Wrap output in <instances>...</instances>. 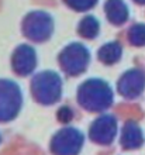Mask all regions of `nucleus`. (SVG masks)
Wrapping results in <instances>:
<instances>
[{"label": "nucleus", "instance_id": "1", "mask_svg": "<svg viewBox=\"0 0 145 155\" xmlns=\"http://www.w3.org/2000/svg\"><path fill=\"white\" fill-rule=\"evenodd\" d=\"M76 100L82 109L90 113H103L114 102V92L111 86L100 78L86 79L79 85Z\"/></svg>", "mask_w": 145, "mask_h": 155}, {"label": "nucleus", "instance_id": "2", "mask_svg": "<svg viewBox=\"0 0 145 155\" xmlns=\"http://www.w3.org/2000/svg\"><path fill=\"white\" fill-rule=\"evenodd\" d=\"M62 79L58 72L42 71L32 76L31 79V94L37 103L42 106H52L62 97Z\"/></svg>", "mask_w": 145, "mask_h": 155}, {"label": "nucleus", "instance_id": "3", "mask_svg": "<svg viewBox=\"0 0 145 155\" xmlns=\"http://www.w3.org/2000/svg\"><path fill=\"white\" fill-rule=\"evenodd\" d=\"M55 23L52 16L44 10H34L25 14L21 21V33L32 42L41 44L52 37Z\"/></svg>", "mask_w": 145, "mask_h": 155}, {"label": "nucleus", "instance_id": "4", "mask_svg": "<svg viewBox=\"0 0 145 155\" xmlns=\"http://www.w3.org/2000/svg\"><path fill=\"white\" fill-rule=\"evenodd\" d=\"M58 62L68 76H79L90 64V51L82 42H71L59 52Z\"/></svg>", "mask_w": 145, "mask_h": 155}, {"label": "nucleus", "instance_id": "5", "mask_svg": "<svg viewBox=\"0 0 145 155\" xmlns=\"http://www.w3.org/2000/svg\"><path fill=\"white\" fill-rule=\"evenodd\" d=\"M23 102L20 85L12 79H0V123L14 120L23 109Z\"/></svg>", "mask_w": 145, "mask_h": 155}, {"label": "nucleus", "instance_id": "6", "mask_svg": "<svg viewBox=\"0 0 145 155\" xmlns=\"http://www.w3.org/2000/svg\"><path fill=\"white\" fill-rule=\"evenodd\" d=\"M83 145V134L75 127H64L52 137L51 150L55 155H76Z\"/></svg>", "mask_w": 145, "mask_h": 155}, {"label": "nucleus", "instance_id": "7", "mask_svg": "<svg viewBox=\"0 0 145 155\" xmlns=\"http://www.w3.org/2000/svg\"><path fill=\"white\" fill-rule=\"evenodd\" d=\"M145 89V72L138 68L125 71L117 82V92L124 99L134 100L140 97Z\"/></svg>", "mask_w": 145, "mask_h": 155}, {"label": "nucleus", "instance_id": "8", "mask_svg": "<svg viewBox=\"0 0 145 155\" xmlns=\"http://www.w3.org/2000/svg\"><path fill=\"white\" fill-rule=\"evenodd\" d=\"M12 69L18 76H28L37 68V51L28 44H20L12 54Z\"/></svg>", "mask_w": 145, "mask_h": 155}, {"label": "nucleus", "instance_id": "9", "mask_svg": "<svg viewBox=\"0 0 145 155\" xmlns=\"http://www.w3.org/2000/svg\"><path fill=\"white\" fill-rule=\"evenodd\" d=\"M117 134V118L113 114H100L89 127V137L92 141L101 145L113 143Z\"/></svg>", "mask_w": 145, "mask_h": 155}, {"label": "nucleus", "instance_id": "10", "mask_svg": "<svg viewBox=\"0 0 145 155\" xmlns=\"http://www.w3.org/2000/svg\"><path fill=\"white\" fill-rule=\"evenodd\" d=\"M104 14L113 25H123L128 21L130 10L124 0H106Z\"/></svg>", "mask_w": 145, "mask_h": 155}, {"label": "nucleus", "instance_id": "11", "mask_svg": "<svg viewBox=\"0 0 145 155\" xmlns=\"http://www.w3.org/2000/svg\"><path fill=\"white\" fill-rule=\"evenodd\" d=\"M142 143H144V134L141 127L138 126L137 121L128 120L121 130V145L127 150H134L141 147Z\"/></svg>", "mask_w": 145, "mask_h": 155}, {"label": "nucleus", "instance_id": "12", "mask_svg": "<svg viewBox=\"0 0 145 155\" xmlns=\"http://www.w3.org/2000/svg\"><path fill=\"white\" fill-rule=\"evenodd\" d=\"M123 47L118 41H109L97 51V58L104 65H114L121 59Z\"/></svg>", "mask_w": 145, "mask_h": 155}, {"label": "nucleus", "instance_id": "13", "mask_svg": "<svg viewBox=\"0 0 145 155\" xmlns=\"http://www.w3.org/2000/svg\"><path fill=\"white\" fill-rule=\"evenodd\" d=\"M77 34L86 40H94L100 33V23L94 16L87 14L77 23Z\"/></svg>", "mask_w": 145, "mask_h": 155}, {"label": "nucleus", "instance_id": "14", "mask_svg": "<svg viewBox=\"0 0 145 155\" xmlns=\"http://www.w3.org/2000/svg\"><path fill=\"white\" fill-rule=\"evenodd\" d=\"M128 41L134 47H144L145 45V24L138 23L130 27L128 30Z\"/></svg>", "mask_w": 145, "mask_h": 155}, {"label": "nucleus", "instance_id": "15", "mask_svg": "<svg viewBox=\"0 0 145 155\" xmlns=\"http://www.w3.org/2000/svg\"><path fill=\"white\" fill-rule=\"evenodd\" d=\"M97 2L99 0H64V3L69 8H72L73 12L77 13H86L92 10L97 4Z\"/></svg>", "mask_w": 145, "mask_h": 155}, {"label": "nucleus", "instance_id": "16", "mask_svg": "<svg viewBox=\"0 0 145 155\" xmlns=\"http://www.w3.org/2000/svg\"><path fill=\"white\" fill-rule=\"evenodd\" d=\"M73 109L71 106H61L57 111V118L62 124H68L73 120Z\"/></svg>", "mask_w": 145, "mask_h": 155}, {"label": "nucleus", "instance_id": "17", "mask_svg": "<svg viewBox=\"0 0 145 155\" xmlns=\"http://www.w3.org/2000/svg\"><path fill=\"white\" fill-rule=\"evenodd\" d=\"M133 2H135L137 4H145V0H133Z\"/></svg>", "mask_w": 145, "mask_h": 155}, {"label": "nucleus", "instance_id": "18", "mask_svg": "<svg viewBox=\"0 0 145 155\" xmlns=\"http://www.w3.org/2000/svg\"><path fill=\"white\" fill-rule=\"evenodd\" d=\"M0 140H2V138H0Z\"/></svg>", "mask_w": 145, "mask_h": 155}]
</instances>
